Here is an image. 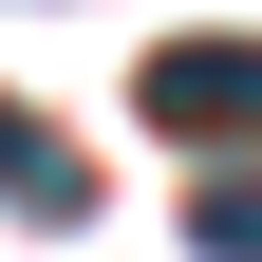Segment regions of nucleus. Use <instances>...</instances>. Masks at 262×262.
Wrapping results in <instances>:
<instances>
[{
    "label": "nucleus",
    "instance_id": "2",
    "mask_svg": "<svg viewBox=\"0 0 262 262\" xmlns=\"http://www.w3.org/2000/svg\"><path fill=\"white\" fill-rule=\"evenodd\" d=\"M0 206H19V225H94V169H75V131H38L19 94H0Z\"/></svg>",
    "mask_w": 262,
    "mask_h": 262
},
{
    "label": "nucleus",
    "instance_id": "3",
    "mask_svg": "<svg viewBox=\"0 0 262 262\" xmlns=\"http://www.w3.org/2000/svg\"><path fill=\"white\" fill-rule=\"evenodd\" d=\"M187 244H206V262H262V169H206V187H187Z\"/></svg>",
    "mask_w": 262,
    "mask_h": 262
},
{
    "label": "nucleus",
    "instance_id": "1",
    "mask_svg": "<svg viewBox=\"0 0 262 262\" xmlns=\"http://www.w3.org/2000/svg\"><path fill=\"white\" fill-rule=\"evenodd\" d=\"M131 113L187 131V150H244V131H262V38H169L150 75H131Z\"/></svg>",
    "mask_w": 262,
    "mask_h": 262
}]
</instances>
